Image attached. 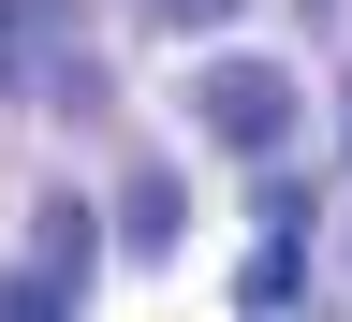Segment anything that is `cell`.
Masks as SVG:
<instances>
[{"label":"cell","instance_id":"6da1fadb","mask_svg":"<svg viewBox=\"0 0 352 322\" xmlns=\"http://www.w3.org/2000/svg\"><path fill=\"white\" fill-rule=\"evenodd\" d=\"M191 117H206V147H235V161H264L294 132V73L279 59H206V88H191Z\"/></svg>","mask_w":352,"mask_h":322},{"label":"cell","instance_id":"3957f363","mask_svg":"<svg viewBox=\"0 0 352 322\" xmlns=\"http://www.w3.org/2000/svg\"><path fill=\"white\" fill-rule=\"evenodd\" d=\"M176 235H191V205H176V176H132V191H118V249H176Z\"/></svg>","mask_w":352,"mask_h":322},{"label":"cell","instance_id":"5b68a950","mask_svg":"<svg viewBox=\"0 0 352 322\" xmlns=\"http://www.w3.org/2000/svg\"><path fill=\"white\" fill-rule=\"evenodd\" d=\"M147 15H162V30H220L235 0H147Z\"/></svg>","mask_w":352,"mask_h":322},{"label":"cell","instance_id":"8992f818","mask_svg":"<svg viewBox=\"0 0 352 322\" xmlns=\"http://www.w3.org/2000/svg\"><path fill=\"white\" fill-rule=\"evenodd\" d=\"M338 147H352V103H338Z\"/></svg>","mask_w":352,"mask_h":322},{"label":"cell","instance_id":"277c9868","mask_svg":"<svg viewBox=\"0 0 352 322\" xmlns=\"http://www.w3.org/2000/svg\"><path fill=\"white\" fill-rule=\"evenodd\" d=\"M235 293H250V308H294V293H308V235H294V220H264V249H250Z\"/></svg>","mask_w":352,"mask_h":322},{"label":"cell","instance_id":"7a4b0ae2","mask_svg":"<svg viewBox=\"0 0 352 322\" xmlns=\"http://www.w3.org/2000/svg\"><path fill=\"white\" fill-rule=\"evenodd\" d=\"M15 88H44L59 117H88V73H74L59 0H0V103H15Z\"/></svg>","mask_w":352,"mask_h":322}]
</instances>
